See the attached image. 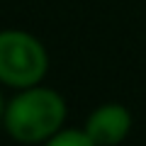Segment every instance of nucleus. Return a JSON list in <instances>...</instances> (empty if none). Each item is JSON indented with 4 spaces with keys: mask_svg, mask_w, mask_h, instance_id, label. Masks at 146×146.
<instances>
[{
    "mask_svg": "<svg viewBox=\"0 0 146 146\" xmlns=\"http://www.w3.org/2000/svg\"><path fill=\"white\" fill-rule=\"evenodd\" d=\"M68 117V105L58 90L36 83L15 90L5 102L3 129L20 144H46Z\"/></svg>",
    "mask_w": 146,
    "mask_h": 146,
    "instance_id": "1",
    "label": "nucleus"
},
{
    "mask_svg": "<svg viewBox=\"0 0 146 146\" xmlns=\"http://www.w3.org/2000/svg\"><path fill=\"white\" fill-rule=\"evenodd\" d=\"M49 73V51L39 36L27 29H0V85L22 90L44 83Z\"/></svg>",
    "mask_w": 146,
    "mask_h": 146,
    "instance_id": "2",
    "label": "nucleus"
},
{
    "mask_svg": "<svg viewBox=\"0 0 146 146\" xmlns=\"http://www.w3.org/2000/svg\"><path fill=\"white\" fill-rule=\"evenodd\" d=\"M83 127L93 146H115L131 134L134 119L122 102H102L88 115Z\"/></svg>",
    "mask_w": 146,
    "mask_h": 146,
    "instance_id": "3",
    "label": "nucleus"
},
{
    "mask_svg": "<svg viewBox=\"0 0 146 146\" xmlns=\"http://www.w3.org/2000/svg\"><path fill=\"white\" fill-rule=\"evenodd\" d=\"M46 144L49 146H93V141H90L85 127H66L63 124Z\"/></svg>",
    "mask_w": 146,
    "mask_h": 146,
    "instance_id": "4",
    "label": "nucleus"
},
{
    "mask_svg": "<svg viewBox=\"0 0 146 146\" xmlns=\"http://www.w3.org/2000/svg\"><path fill=\"white\" fill-rule=\"evenodd\" d=\"M3 112H5V98H3V88H0V127H3Z\"/></svg>",
    "mask_w": 146,
    "mask_h": 146,
    "instance_id": "5",
    "label": "nucleus"
}]
</instances>
